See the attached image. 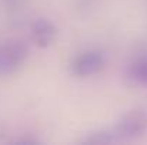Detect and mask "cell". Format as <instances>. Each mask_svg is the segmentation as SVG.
<instances>
[{
  "label": "cell",
  "instance_id": "obj_1",
  "mask_svg": "<svg viewBox=\"0 0 147 145\" xmlns=\"http://www.w3.org/2000/svg\"><path fill=\"white\" fill-rule=\"evenodd\" d=\"M27 48L20 41H7L0 46V76L13 73L26 58Z\"/></svg>",
  "mask_w": 147,
  "mask_h": 145
},
{
  "label": "cell",
  "instance_id": "obj_2",
  "mask_svg": "<svg viewBox=\"0 0 147 145\" xmlns=\"http://www.w3.org/2000/svg\"><path fill=\"white\" fill-rule=\"evenodd\" d=\"M104 65V55L100 51H89L79 55L73 63V71L77 76H92L100 71Z\"/></svg>",
  "mask_w": 147,
  "mask_h": 145
},
{
  "label": "cell",
  "instance_id": "obj_3",
  "mask_svg": "<svg viewBox=\"0 0 147 145\" xmlns=\"http://www.w3.org/2000/svg\"><path fill=\"white\" fill-rule=\"evenodd\" d=\"M146 127V118L140 112H130L127 114L121 122L119 124V131L121 135L133 137L136 134H140Z\"/></svg>",
  "mask_w": 147,
  "mask_h": 145
},
{
  "label": "cell",
  "instance_id": "obj_4",
  "mask_svg": "<svg viewBox=\"0 0 147 145\" xmlns=\"http://www.w3.org/2000/svg\"><path fill=\"white\" fill-rule=\"evenodd\" d=\"M54 36V27L46 20H39L33 26V37L39 46H46Z\"/></svg>",
  "mask_w": 147,
  "mask_h": 145
},
{
  "label": "cell",
  "instance_id": "obj_5",
  "mask_svg": "<svg viewBox=\"0 0 147 145\" xmlns=\"http://www.w3.org/2000/svg\"><path fill=\"white\" fill-rule=\"evenodd\" d=\"M130 73H131V77H133L134 81L147 86V57L139 58V60L131 65Z\"/></svg>",
  "mask_w": 147,
  "mask_h": 145
}]
</instances>
